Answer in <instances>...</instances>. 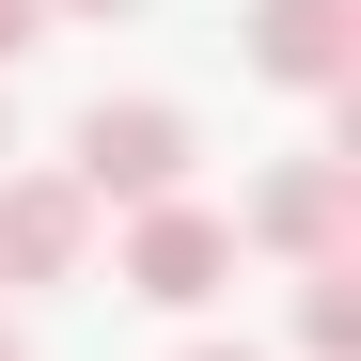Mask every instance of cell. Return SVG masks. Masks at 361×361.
Here are the masks:
<instances>
[{"label": "cell", "instance_id": "obj_1", "mask_svg": "<svg viewBox=\"0 0 361 361\" xmlns=\"http://www.w3.org/2000/svg\"><path fill=\"white\" fill-rule=\"evenodd\" d=\"M189 157H204V142H189V110H173V94H94V110H79L63 189L142 220V204H189Z\"/></svg>", "mask_w": 361, "mask_h": 361}, {"label": "cell", "instance_id": "obj_2", "mask_svg": "<svg viewBox=\"0 0 361 361\" xmlns=\"http://www.w3.org/2000/svg\"><path fill=\"white\" fill-rule=\"evenodd\" d=\"M94 267V204L63 189V157H32V173H0V283L47 298V283H79Z\"/></svg>", "mask_w": 361, "mask_h": 361}, {"label": "cell", "instance_id": "obj_3", "mask_svg": "<svg viewBox=\"0 0 361 361\" xmlns=\"http://www.w3.org/2000/svg\"><path fill=\"white\" fill-rule=\"evenodd\" d=\"M235 252H283V267H345V157H283L252 173V204H235Z\"/></svg>", "mask_w": 361, "mask_h": 361}, {"label": "cell", "instance_id": "obj_4", "mask_svg": "<svg viewBox=\"0 0 361 361\" xmlns=\"http://www.w3.org/2000/svg\"><path fill=\"white\" fill-rule=\"evenodd\" d=\"M220 283H235V220H220V204H142V220H126V298L204 314Z\"/></svg>", "mask_w": 361, "mask_h": 361}, {"label": "cell", "instance_id": "obj_5", "mask_svg": "<svg viewBox=\"0 0 361 361\" xmlns=\"http://www.w3.org/2000/svg\"><path fill=\"white\" fill-rule=\"evenodd\" d=\"M252 79L283 94H361V0H252Z\"/></svg>", "mask_w": 361, "mask_h": 361}, {"label": "cell", "instance_id": "obj_6", "mask_svg": "<svg viewBox=\"0 0 361 361\" xmlns=\"http://www.w3.org/2000/svg\"><path fill=\"white\" fill-rule=\"evenodd\" d=\"M298 361H361V267H298Z\"/></svg>", "mask_w": 361, "mask_h": 361}, {"label": "cell", "instance_id": "obj_7", "mask_svg": "<svg viewBox=\"0 0 361 361\" xmlns=\"http://www.w3.org/2000/svg\"><path fill=\"white\" fill-rule=\"evenodd\" d=\"M32 47H47V0H0V79H16Z\"/></svg>", "mask_w": 361, "mask_h": 361}, {"label": "cell", "instance_id": "obj_8", "mask_svg": "<svg viewBox=\"0 0 361 361\" xmlns=\"http://www.w3.org/2000/svg\"><path fill=\"white\" fill-rule=\"evenodd\" d=\"M63 16H126V0H47V32H63Z\"/></svg>", "mask_w": 361, "mask_h": 361}, {"label": "cell", "instance_id": "obj_9", "mask_svg": "<svg viewBox=\"0 0 361 361\" xmlns=\"http://www.w3.org/2000/svg\"><path fill=\"white\" fill-rule=\"evenodd\" d=\"M0 361H32V330H16V314H0Z\"/></svg>", "mask_w": 361, "mask_h": 361}, {"label": "cell", "instance_id": "obj_10", "mask_svg": "<svg viewBox=\"0 0 361 361\" xmlns=\"http://www.w3.org/2000/svg\"><path fill=\"white\" fill-rule=\"evenodd\" d=\"M189 361H252V345H189Z\"/></svg>", "mask_w": 361, "mask_h": 361}, {"label": "cell", "instance_id": "obj_11", "mask_svg": "<svg viewBox=\"0 0 361 361\" xmlns=\"http://www.w3.org/2000/svg\"><path fill=\"white\" fill-rule=\"evenodd\" d=\"M0 157H16V110H0Z\"/></svg>", "mask_w": 361, "mask_h": 361}]
</instances>
